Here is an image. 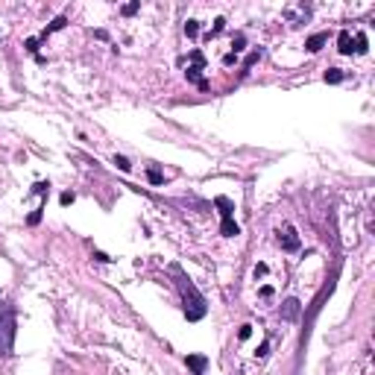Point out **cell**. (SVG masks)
Wrapping results in <instances>:
<instances>
[{
  "instance_id": "cell-1",
  "label": "cell",
  "mask_w": 375,
  "mask_h": 375,
  "mask_svg": "<svg viewBox=\"0 0 375 375\" xmlns=\"http://www.w3.org/2000/svg\"><path fill=\"white\" fill-rule=\"evenodd\" d=\"M170 270H173V276H176V287H179V293H182V302H185V316L190 319V322L202 319V316H205V311H208V305H205V296L196 290V284L188 279L185 270H182L179 264H173Z\"/></svg>"
},
{
  "instance_id": "cell-2",
  "label": "cell",
  "mask_w": 375,
  "mask_h": 375,
  "mask_svg": "<svg viewBox=\"0 0 375 375\" xmlns=\"http://www.w3.org/2000/svg\"><path fill=\"white\" fill-rule=\"evenodd\" d=\"M15 328H18V313L12 305H0V358L12 355L15 346Z\"/></svg>"
},
{
  "instance_id": "cell-3",
  "label": "cell",
  "mask_w": 375,
  "mask_h": 375,
  "mask_svg": "<svg viewBox=\"0 0 375 375\" xmlns=\"http://www.w3.org/2000/svg\"><path fill=\"white\" fill-rule=\"evenodd\" d=\"M214 205L220 208V235L223 238H238L241 235V226L235 223V202L229 196H217Z\"/></svg>"
},
{
  "instance_id": "cell-4",
  "label": "cell",
  "mask_w": 375,
  "mask_h": 375,
  "mask_svg": "<svg viewBox=\"0 0 375 375\" xmlns=\"http://www.w3.org/2000/svg\"><path fill=\"white\" fill-rule=\"evenodd\" d=\"M202 64H205V56L199 50H190V67L185 70L188 82H193L199 91H208V79L202 76Z\"/></svg>"
},
{
  "instance_id": "cell-5",
  "label": "cell",
  "mask_w": 375,
  "mask_h": 375,
  "mask_svg": "<svg viewBox=\"0 0 375 375\" xmlns=\"http://www.w3.org/2000/svg\"><path fill=\"white\" fill-rule=\"evenodd\" d=\"M279 247H281L284 252H299L302 241H299V235H296L293 226H284V229L279 232Z\"/></svg>"
},
{
  "instance_id": "cell-6",
  "label": "cell",
  "mask_w": 375,
  "mask_h": 375,
  "mask_svg": "<svg viewBox=\"0 0 375 375\" xmlns=\"http://www.w3.org/2000/svg\"><path fill=\"white\" fill-rule=\"evenodd\" d=\"M281 319H287V322H296L299 319V313H302V302L299 299H287L284 305H281Z\"/></svg>"
},
{
  "instance_id": "cell-7",
  "label": "cell",
  "mask_w": 375,
  "mask_h": 375,
  "mask_svg": "<svg viewBox=\"0 0 375 375\" xmlns=\"http://www.w3.org/2000/svg\"><path fill=\"white\" fill-rule=\"evenodd\" d=\"M64 27H67V18H64V15H59V18H53V21H50V24H47V27L41 30L38 41H47V38H50L53 32H59V30H64Z\"/></svg>"
},
{
  "instance_id": "cell-8",
  "label": "cell",
  "mask_w": 375,
  "mask_h": 375,
  "mask_svg": "<svg viewBox=\"0 0 375 375\" xmlns=\"http://www.w3.org/2000/svg\"><path fill=\"white\" fill-rule=\"evenodd\" d=\"M185 364H188V370H190L193 375H205L208 358H205V355H188V358H185Z\"/></svg>"
},
{
  "instance_id": "cell-9",
  "label": "cell",
  "mask_w": 375,
  "mask_h": 375,
  "mask_svg": "<svg viewBox=\"0 0 375 375\" xmlns=\"http://www.w3.org/2000/svg\"><path fill=\"white\" fill-rule=\"evenodd\" d=\"M325 41H328V32H313L311 38H305V50L308 53H319Z\"/></svg>"
},
{
  "instance_id": "cell-10",
  "label": "cell",
  "mask_w": 375,
  "mask_h": 375,
  "mask_svg": "<svg viewBox=\"0 0 375 375\" xmlns=\"http://www.w3.org/2000/svg\"><path fill=\"white\" fill-rule=\"evenodd\" d=\"M352 32L349 30H340V35H337V50L343 53V56H352Z\"/></svg>"
},
{
  "instance_id": "cell-11",
  "label": "cell",
  "mask_w": 375,
  "mask_h": 375,
  "mask_svg": "<svg viewBox=\"0 0 375 375\" xmlns=\"http://www.w3.org/2000/svg\"><path fill=\"white\" fill-rule=\"evenodd\" d=\"M367 50H370V38H367V32H355V47H352V53L364 56Z\"/></svg>"
},
{
  "instance_id": "cell-12",
  "label": "cell",
  "mask_w": 375,
  "mask_h": 375,
  "mask_svg": "<svg viewBox=\"0 0 375 375\" xmlns=\"http://www.w3.org/2000/svg\"><path fill=\"white\" fill-rule=\"evenodd\" d=\"M261 56H264V50H261V47H258V50H252L250 56H247V62H244V67H241V76H247V73H250V67L258 62Z\"/></svg>"
},
{
  "instance_id": "cell-13",
  "label": "cell",
  "mask_w": 375,
  "mask_h": 375,
  "mask_svg": "<svg viewBox=\"0 0 375 375\" xmlns=\"http://www.w3.org/2000/svg\"><path fill=\"white\" fill-rule=\"evenodd\" d=\"M223 30H226V18H217V21H214V27H211V30L205 32V41H211V38H217V35H220Z\"/></svg>"
},
{
  "instance_id": "cell-14",
  "label": "cell",
  "mask_w": 375,
  "mask_h": 375,
  "mask_svg": "<svg viewBox=\"0 0 375 375\" xmlns=\"http://www.w3.org/2000/svg\"><path fill=\"white\" fill-rule=\"evenodd\" d=\"M322 79H325L328 85H337V82H343V70H340V67H328Z\"/></svg>"
},
{
  "instance_id": "cell-15",
  "label": "cell",
  "mask_w": 375,
  "mask_h": 375,
  "mask_svg": "<svg viewBox=\"0 0 375 375\" xmlns=\"http://www.w3.org/2000/svg\"><path fill=\"white\" fill-rule=\"evenodd\" d=\"M244 47H247V35H244V32H238V35H235V41H232V53L238 56V53H244Z\"/></svg>"
},
{
  "instance_id": "cell-16",
  "label": "cell",
  "mask_w": 375,
  "mask_h": 375,
  "mask_svg": "<svg viewBox=\"0 0 375 375\" xmlns=\"http://www.w3.org/2000/svg\"><path fill=\"white\" fill-rule=\"evenodd\" d=\"M41 214H44V205H38V208L27 217V226H38V223H41Z\"/></svg>"
},
{
  "instance_id": "cell-17",
  "label": "cell",
  "mask_w": 375,
  "mask_h": 375,
  "mask_svg": "<svg viewBox=\"0 0 375 375\" xmlns=\"http://www.w3.org/2000/svg\"><path fill=\"white\" fill-rule=\"evenodd\" d=\"M185 35L188 38H196V35H199V21H188L185 24Z\"/></svg>"
},
{
  "instance_id": "cell-18",
  "label": "cell",
  "mask_w": 375,
  "mask_h": 375,
  "mask_svg": "<svg viewBox=\"0 0 375 375\" xmlns=\"http://www.w3.org/2000/svg\"><path fill=\"white\" fill-rule=\"evenodd\" d=\"M147 179H150V185H161V182H164V176H161L156 167H150V170H147Z\"/></svg>"
},
{
  "instance_id": "cell-19",
  "label": "cell",
  "mask_w": 375,
  "mask_h": 375,
  "mask_svg": "<svg viewBox=\"0 0 375 375\" xmlns=\"http://www.w3.org/2000/svg\"><path fill=\"white\" fill-rule=\"evenodd\" d=\"M38 44H41L38 38H27V41H24V47H27V50H30L32 56H38ZM38 59H41V56H38Z\"/></svg>"
},
{
  "instance_id": "cell-20",
  "label": "cell",
  "mask_w": 375,
  "mask_h": 375,
  "mask_svg": "<svg viewBox=\"0 0 375 375\" xmlns=\"http://www.w3.org/2000/svg\"><path fill=\"white\" fill-rule=\"evenodd\" d=\"M112 161H115V164H118V170H124V173H129V170H132V164H129V161H126L124 156H115V158H112Z\"/></svg>"
},
{
  "instance_id": "cell-21",
  "label": "cell",
  "mask_w": 375,
  "mask_h": 375,
  "mask_svg": "<svg viewBox=\"0 0 375 375\" xmlns=\"http://www.w3.org/2000/svg\"><path fill=\"white\" fill-rule=\"evenodd\" d=\"M138 9H141V3H138V0H132V3H126V6H124V9H121V12H124L126 18H129V15H135Z\"/></svg>"
},
{
  "instance_id": "cell-22",
  "label": "cell",
  "mask_w": 375,
  "mask_h": 375,
  "mask_svg": "<svg viewBox=\"0 0 375 375\" xmlns=\"http://www.w3.org/2000/svg\"><path fill=\"white\" fill-rule=\"evenodd\" d=\"M250 334H252V325L250 322H244V325L238 328V340H250Z\"/></svg>"
},
{
  "instance_id": "cell-23",
  "label": "cell",
  "mask_w": 375,
  "mask_h": 375,
  "mask_svg": "<svg viewBox=\"0 0 375 375\" xmlns=\"http://www.w3.org/2000/svg\"><path fill=\"white\" fill-rule=\"evenodd\" d=\"M73 199H76V193H73V190H64L62 196H59V202H62V205H70Z\"/></svg>"
},
{
  "instance_id": "cell-24",
  "label": "cell",
  "mask_w": 375,
  "mask_h": 375,
  "mask_svg": "<svg viewBox=\"0 0 375 375\" xmlns=\"http://www.w3.org/2000/svg\"><path fill=\"white\" fill-rule=\"evenodd\" d=\"M255 355H258V358H267V355H270V343L264 340V343L258 346V352H255Z\"/></svg>"
},
{
  "instance_id": "cell-25",
  "label": "cell",
  "mask_w": 375,
  "mask_h": 375,
  "mask_svg": "<svg viewBox=\"0 0 375 375\" xmlns=\"http://www.w3.org/2000/svg\"><path fill=\"white\" fill-rule=\"evenodd\" d=\"M94 261H103V264H109V261H112V258H109V255H106V252H94Z\"/></svg>"
},
{
  "instance_id": "cell-26",
  "label": "cell",
  "mask_w": 375,
  "mask_h": 375,
  "mask_svg": "<svg viewBox=\"0 0 375 375\" xmlns=\"http://www.w3.org/2000/svg\"><path fill=\"white\" fill-rule=\"evenodd\" d=\"M270 296H273V287H270V284H264V287H261V299H270Z\"/></svg>"
},
{
  "instance_id": "cell-27",
  "label": "cell",
  "mask_w": 375,
  "mask_h": 375,
  "mask_svg": "<svg viewBox=\"0 0 375 375\" xmlns=\"http://www.w3.org/2000/svg\"><path fill=\"white\" fill-rule=\"evenodd\" d=\"M238 62V56H235V53H226V56H223V64H235Z\"/></svg>"
},
{
  "instance_id": "cell-28",
  "label": "cell",
  "mask_w": 375,
  "mask_h": 375,
  "mask_svg": "<svg viewBox=\"0 0 375 375\" xmlns=\"http://www.w3.org/2000/svg\"><path fill=\"white\" fill-rule=\"evenodd\" d=\"M94 38H100V41H109V32H106V30H97V32H94Z\"/></svg>"
},
{
  "instance_id": "cell-29",
  "label": "cell",
  "mask_w": 375,
  "mask_h": 375,
  "mask_svg": "<svg viewBox=\"0 0 375 375\" xmlns=\"http://www.w3.org/2000/svg\"><path fill=\"white\" fill-rule=\"evenodd\" d=\"M264 273H267V264H258V267H255V279H258V276H264Z\"/></svg>"
}]
</instances>
